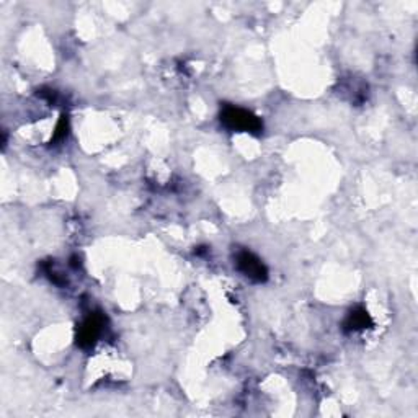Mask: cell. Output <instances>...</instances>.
<instances>
[{
	"label": "cell",
	"instance_id": "1",
	"mask_svg": "<svg viewBox=\"0 0 418 418\" xmlns=\"http://www.w3.org/2000/svg\"><path fill=\"white\" fill-rule=\"evenodd\" d=\"M221 121L230 131H244V133H260L262 123L255 114L237 107H225L221 113Z\"/></svg>",
	"mask_w": 418,
	"mask_h": 418
},
{
	"label": "cell",
	"instance_id": "2",
	"mask_svg": "<svg viewBox=\"0 0 418 418\" xmlns=\"http://www.w3.org/2000/svg\"><path fill=\"white\" fill-rule=\"evenodd\" d=\"M237 268L240 273H244V277H247L252 282H257V283H262L265 282L267 277H268V272L263 263L258 260V258L250 254V252H239L237 254Z\"/></svg>",
	"mask_w": 418,
	"mask_h": 418
},
{
	"label": "cell",
	"instance_id": "3",
	"mask_svg": "<svg viewBox=\"0 0 418 418\" xmlns=\"http://www.w3.org/2000/svg\"><path fill=\"white\" fill-rule=\"evenodd\" d=\"M103 323L104 318L102 316H98V314H93V316L87 318L79 330V345L87 348V346H92L95 343L97 338L100 337L103 332Z\"/></svg>",
	"mask_w": 418,
	"mask_h": 418
},
{
	"label": "cell",
	"instance_id": "4",
	"mask_svg": "<svg viewBox=\"0 0 418 418\" xmlns=\"http://www.w3.org/2000/svg\"><path fill=\"white\" fill-rule=\"evenodd\" d=\"M368 326H371V318L365 309L351 312L345 322V327L348 330H360V328H366Z\"/></svg>",
	"mask_w": 418,
	"mask_h": 418
}]
</instances>
